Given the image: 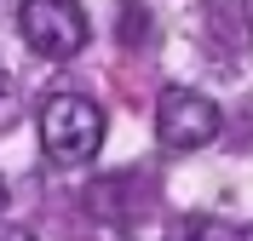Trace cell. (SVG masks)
<instances>
[{
  "instance_id": "1",
  "label": "cell",
  "mask_w": 253,
  "mask_h": 241,
  "mask_svg": "<svg viewBox=\"0 0 253 241\" xmlns=\"http://www.w3.org/2000/svg\"><path fill=\"white\" fill-rule=\"evenodd\" d=\"M104 144V109L86 92H52L41 103V149L58 167H81Z\"/></svg>"
},
{
  "instance_id": "2",
  "label": "cell",
  "mask_w": 253,
  "mask_h": 241,
  "mask_svg": "<svg viewBox=\"0 0 253 241\" xmlns=\"http://www.w3.org/2000/svg\"><path fill=\"white\" fill-rule=\"evenodd\" d=\"M17 29H23L29 52H41V58H52V64H63V58H75V52L86 46L92 23H86V12H81L75 0H23Z\"/></svg>"
},
{
  "instance_id": "3",
  "label": "cell",
  "mask_w": 253,
  "mask_h": 241,
  "mask_svg": "<svg viewBox=\"0 0 253 241\" xmlns=\"http://www.w3.org/2000/svg\"><path fill=\"white\" fill-rule=\"evenodd\" d=\"M156 138L167 149H202L219 138V103L190 86H167L156 98Z\"/></svg>"
},
{
  "instance_id": "4",
  "label": "cell",
  "mask_w": 253,
  "mask_h": 241,
  "mask_svg": "<svg viewBox=\"0 0 253 241\" xmlns=\"http://www.w3.org/2000/svg\"><path fill=\"white\" fill-rule=\"evenodd\" d=\"M167 241H242V236H230L219 218H202V212H190V218H178V224L167 230Z\"/></svg>"
},
{
  "instance_id": "5",
  "label": "cell",
  "mask_w": 253,
  "mask_h": 241,
  "mask_svg": "<svg viewBox=\"0 0 253 241\" xmlns=\"http://www.w3.org/2000/svg\"><path fill=\"white\" fill-rule=\"evenodd\" d=\"M0 241H35L29 230H17V224H0Z\"/></svg>"
},
{
  "instance_id": "6",
  "label": "cell",
  "mask_w": 253,
  "mask_h": 241,
  "mask_svg": "<svg viewBox=\"0 0 253 241\" xmlns=\"http://www.w3.org/2000/svg\"><path fill=\"white\" fill-rule=\"evenodd\" d=\"M242 241H253V224H248V230H242Z\"/></svg>"
},
{
  "instance_id": "7",
  "label": "cell",
  "mask_w": 253,
  "mask_h": 241,
  "mask_svg": "<svg viewBox=\"0 0 253 241\" xmlns=\"http://www.w3.org/2000/svg\"><path fill=\"white\" fill-rule=\"evenodd\" d=\"M0 207H6V184H0Z\"/></svg>"
},
{
  "instance_id": "8",
  "label": "cell",
  "mask_w": 253,
  "mask_h": 241,
  "mask_svg": "<svg viewBox=\"0 0 253 241\" xmlns=\"http://www.w3.org/2000/svg\"><path fill=\"white\" fill-rule=\"evenodd\" d=\"M0 80H6V75H0Z\"/></svg>"
}]
</instances>
